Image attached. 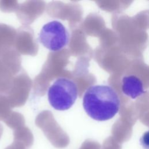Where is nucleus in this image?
Returning <instances> with one entry per match:
<instances>
[{"instance_id":"nucleus-1","label":"nucleus","mask_w":149,"mask_h":149,"mask_svg":"<svg viewBox=\"0 0 149 149\" xmlns=\"http://www.w3.org/2000/svg\"><path fill=\"white\" fill-rule=\"evenodd\" d=\"M83 106L90 118L98 121H105L112 118L118 112L120 101L111 86L94 85L84 93Z\"/></svg>"},{"instance_id":"nucleus-2","label":"nucleus","mask_w":149,"mask_h":149,"mask_svg":"<svg viewBox=\"0 0 149 149\" xmlns=\"http://www.w3.org/2000/svg\"><path fill=\"white\" fill-rule=\"evenodd\" d=\"M77 94L76 84L70 79L62 77L58 78L49 87L48 99L54 109L65 111L74 104Z\"/></svg>"},{"instance_id":"nucleus-3","label":"nucleus","mask_w":149,"mask_h":149,"mask_svg":"<svg viewBox=\"0 0 149 149\" xmlns=\"http://www.w3.org/2000/svg\"><path fill=\"white\" fill-rule=\"evenodd\" d=\"M38 40L49 51H58L68 44L69 34L61 22L53 20L42 26L38 34Z\"/></svg>"},{"instance_id":"nucleus-4","label":"nucleus","mask_w":149,"mask_h":149,"mask_svg":"<svg viewBox=\"0 0 149 149\" xmlns=\"http://www.w3.org/2000/svg\"><path fill=\"white\" fill-rule=\"evenodd\" d=\"M122 90L125 95L132 99L141 96L146 92L142 81L133 75L123 77Z\"/></svg>"},{"instance_id":"nucleus-5","label":"nucleus","mask_w":149,"mask_h":149,"mask_svg":"<svg viewBox=\"0 0 149 149\" xmlns=\"http://www.w3.org/2000/svg\"><path fill=\"white\" fill-rule=\"evenodd\" d=\"M101 146L98 143L91 141H86L80 149H100Z\"/></svg>"},{"instance_id":"nucleus-6","label":"nucleus","mask_w":149,"mask_h":149,"mask_svg":"<svg viewBox=\"0 0 149 149\" xmlns=\"http://www.w3.org/2000/svg\"><path fill=\"white\" fill-rule=\"evenodd\" d=\"M102 149H121V146L113 141H109L108 139L103 144Z\"/></svg>"},{"instance_id":"nucleus-7","label":"nucleus","mask_w":149,"mask_h":149,"mask_svg":"<svg viewBox=\"0 0 149 149\" xmlns=\"http://www.w3.org/2000/svg\"><path fill=\"white\" fill-rule=\"evenodd\" d=\"M5 149H26V147L22 144L14 141L12 144L8 146Z\"/></svg>"},{"instance_id":"nucleus-8","label":"nucleus","mask_w":149,"mask_h":149,"mask_svg":"<svg viewBox=\"0 0 149 149\" xmlns=\"http://www.w3.org/2000/svg\"><path fill=\"white\" fill-rule=\"evenodd\" d=\"M2 132H3V129H2V126L0 125V138L2 134Z\"/></svg>"}]
</instances>
